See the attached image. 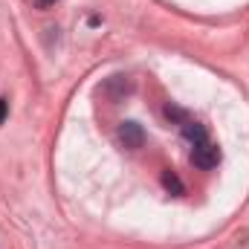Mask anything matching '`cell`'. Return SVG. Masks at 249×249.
Instances as JSON below:
<instances>
[{"label": "cell", "mask_w": 249, "mask_h": 249, "mask_svg": "<svg viewBox=\"0 0 249 249\" xmlns=\"http://www.w3.org/2000/svg\"><path fill=\"white\" fill-rule=\"evenodd\" d=\"M191 162H194L197 168L209 171V168H214V165L220 162V148H217V145H212V142L206 139V142L194 145V151H191Z\"/></svg>", "instance_id": "cell-1"}, {"label": "cell", "mask_w": 249, "mask_h": 249, "mask_svg": "<svg viewBox=\"0 0 249 249\" xmlns=\"http://www.w3.org/2000/svg\"><path fill=\"white\" fill-rule=\"evenodd\" d=\"M130 90H133V81H130L127 75H110V78L99 87V93H102L105 99H110V102H119V99H124Z\"/></svg>", "instance_id": "cell-2"}, {"label": "cell", "mask_w": 249, "mask_h": 249, "mask_svg": "<svg viewBox=\"0 0 249 249\" xmlns=\"http://www.w3.org/2000/svg\"><path fill=\"white\" fill-rule=\"evenodd\" d=\"M119 142H122L124 148H130V151L142 148V145H145V130H142V124L139 122H122L119 124Z\"/></svg>", "instance_id": "cell-3"}, {"label": "cell", "mask_w": 249, "mask_h": 249, "mask_svg": "<svg viewBox=\"0 0 249 249\" xmlns=\"http://www.w3.org/2000/svg\"><path fill=\"white\" fill-rule=\"evenodd\" d=\"M183 136H186L191 145H200V142H206V139H209L206 127H203L200 122H191V119H188V122L183 124Z\"/></svg>", "instance_id": "cell-4"}, {"label": "cell", "mask_w": 249, "mask_h": 249, "mask_svg": "<svg viewBox=\"0 0 249 249\" xmlns=\"http://www.w3.org/2000/svg\"><path fill=\"white\" fill-rule=\"evenodd\" d=\"M162 186L168 188L171 194H186V186H183V180H180L174 171H162Z\"/></svg>", "instance_id": "cell-5"}, {"label": "cell", "mask_w": 249, "mask_h": 249, "mask_svg": "<svg viewBox=\"0 0 249 249\" xmlns=\"http://www.w3.org/2000/svg\"><path fill=\"white\" fill-rule=\"evenodd\" d=\"M162 113H165V119H168V122L180 124V127L188 122V113L183 110V107H177V105H165V110H162Z\"/></svg>", "instance_id": "cell-6"}, {"label": "cell", "mask_w": 249, "mask_h": 249, "mask_svg": "<svg viewBox=\"0 0 249 249\" xmlns=\"http://www.w3.org/2000/svg\"><path fill=\"white\" fill-rule=\"evenodd\" d=\"M6 113H9V102L0 99V122H6Z\"/></svg>", "instance_id": "cell-7"}, {"label": "cell", "mask_w": 249, "mask_h": 249, "mask_svg": "<svg viewBox=\"0 0 249 249\" xmlns=\"http://www.w3.org/2000/svg\"><path fill=\"white\" fill-rule=\"evenodd\" d=\"M53 3H55V0H38V6H44V9H47V6H53Z\"/></svg>", "instance_id": "cell-8"}]
</instances>
